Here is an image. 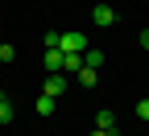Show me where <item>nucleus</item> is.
I'll return each instance as SVG.
<instances>
[{
	"label": "nucleus",
	"mask_w": 149,
	"mask_h": 136,
	"mask_svg": "<svg viewBox=\"0 0 149 136\" xmlns=\"http://www.w3.org/2000/svg\"><path fill=\"white\" fill-rule=\"evenodd\" d=\"M62 91H66V74H62V70H54V74H46V95H54V99H58Z\"/></svg>",
	"instance_id": "nucleus-3"
},
{
	"label": "nucleus",
	"mask_w": 149,
	"mask_h": 136,
	"mask_svg": "<svg viewBox=\"0 0 149 136\" xmlns=\"http://www.w3.org/2000/svg\"><path fill=\"white\" fill-rule=\"evenodd\" d=\"M13 58H17V50H13L8 41H0V62H13Z\"/></svg>",
	"instance_id": "nucleus-11"
},
{
	"label": "nucleus",
	"mask_w": 149,
	"mask_h": 136,
	"mask_svg": "<svg viewBox=\"0 0 149 136\" xmlns=\"http://www.w3.org/2000/svg\"><path fill=\"white\" fill-rule=\"evenodd\" d=\"M79 66H83V54H66V58H62V70L79 74Z\"/></svg>",
	"instance_id": "nucleus-8"
},
{
	"label": "nucleus",
	"mask_w": 149,
	"mask_h": 136,
	"mask_svg": "<svg viewBox=\"0 0 149 136\" xmlns=\"http://www.w3.org/2000/svg\"><path fill=\"white\" fill-rule=\"evenodd\" d=\"M100 83V70L95 66H79V87H95Z\"/></svg>",
	"instance_id": "nucleus-5"
},
{
	"label": "nucleus",
	"mask_w": 149,
	"mask_h": 136,
	"mask_svg": "<svg viewBox=\"0 0 149 136\" xmlns=\"http://www.w3.org/2000/svg\"><path fill=\"white\" fill-rule=\"evenodd\" d=\"M141 50H149V29H141Z\"/></svg>",
	"instance_id": "nucleus-13"
},
{
	"label": "nucleus",
	"mask_w": 149,
	"mask_h": 136,
	"mask_svg": "<svg viewBox=\"0 0 149 136\" xmlns=\"http://www.w3.org/2000/svg\"><path fill=\"white\" fill-rule=\"evenodd\" d=\"M91 136H112V132H108V128H95V132H91Z\"/></svg>",
	"instance_id": "nucleus-14"
},
{
	"label": "nucleus",
	"mask_w": 149,
	"mask_h": 136,
	"mask_svg": "<svg viewBox=\"0 0 149 136\" xmlns=\"http://www.w3.org/2000/svg\"><path fill=\"white\" fill-rule=\"evenodd\" d=\"M137 115H141V120H145V124H149V95H145V99H141V103H137Z\"/></svg>",
	"instance_id": "nucleus-12"
},
{
	"label": "nucleus",
	"mask_w": 149,
	"mask_h": 136,
	"mask_svg": "<svg viewBox=\"0 0 149 136\" xmlns=\"http://www.w3.org/2000/svg\"><path fill=\"white\" fill-rule=\"evenodd\" d=\"M83 66H104V54L87 46V50H83Z\"/></svg>",
	"instance_id": "nucleus-9"
},
{
	"label": "nucleus",
	"mask_w": 149,
	"mask_h": 136,
	"mask_svg": "<svg viewBox=\"0 0 149 136\" xmlns=\"http://www.w3.org/2000/svg\"><path fill=\"white\" fill-rule=\"evenodd\" d=\"M62 58H66V54H62L58 46H54V50H46V58H42V62H46V70L54 74V70H62Z\"/></svg>",
	"instance_id": "nucleus-4"
},
{
	"label": "nucleus",
	"mask_w": 149,
	"mask_h": 136,
	"mask_svg": "<svg viewBox=\"0 0 149 136\" xmlns=\"http://www.w3.org/2000/svg\"><path fill=\"white\" fill-rule=\"evenodd\" d=\"M33 107H37V115H50V111H54V95H46V91H42V99H37Z\"/></svg>",
	"instance_id": "nucleus-10"
},
{
	"label": "nucleus",
	"mask_w": 149,
	"mask_h": 136,
	"mask_svg": "<svg viewBox=\"0 0 149 136\" xmlns=\"http://www.w3.org/2000/svg\"><path fill=\"white\" fill-rule=\"evenodd\" d=\"M13 115H17V107H13V99H8L4 91H0V124H8Z\"/></svg>",
	"instance_id": "nucleus-6"
},
{
	"label": "nucleus",
	"mask_w": 149,
	"mask_h": 136,
	"mask_svg": "<svg viewBox=\"0 0 149 136\" xmlns=\"http://www.w3.org/2000/svg\"><path fill=\"white\" fill-rule=\"evenodd\" d=\"M58 50L62 54H83L87 50V37L83 33H58Z\"/></svg>",
	"instance_id": "nucleus-1"
},
{
	"label": "nucleus",
	"mask_w": 149,
	"mask_h": 136,
	"mask_svg": "<svg viewBox=\"0 0 149 136\" xmlns=\"http://www.w3.org/2000/svg\"><path fill=\"white\" fill-rule=\"evenodd\" d=\"M95 128H108V132H116V115H112V111L104 107V111L95 115Z\"/></svg>",
	"instance_id": "nucleus-7"
},
{
	"label": "nucleus",
	"mask_w": 149,
	"mask_h": 136,
	"mask_svg": "<svg viewBox=\"0 0 149 136\" xmlns=\"http://www.w3.org/2000/svg\"><path fill=\"white\" fill-rule=\"evenodd\" d=\"M112 136H116V132H112Z\"/></svg>",
	"instance_id": "nucleus-15"
},
{
	"label": "nucleus",
	"mask_w": 149,
	"mask_h": 136,
	"mask_svg": "<svg viewBox=\"0 0 149 136\" xmlns=\"http://www.w3.org/2000/svg\"><path fill=\"white\" fill-rule=\"evenodd\" d=\"M91 21H95L100 29H108V25H116V8H108V4H95V8H91Z\"/></svg>",
	"instance_id": "nucleus-2"
}]
</instances>
